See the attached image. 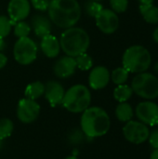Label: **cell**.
I'll use <instances>...</instances> for the list:
<instances>
[{"mask_svg": "<svg viewBox=\"0 0 158 159\" xmlns=\"http://www.w3.org/2000/svg\"><path fill=\"white\" fill-rule=\"evenodd\" d=\"M32 28L36 36L42 38L51 32V20L43 14H35L32 17Z\"/></svg>", "mask_w": 158, "mask_h": 159, "instance_id": "obj_16", "label": "cell"}, {"mask_svg": "<svg viewBox=\"0 0 158 159\" xmlns=\"http://www.w3.org/2000/svg\"><path fill=\"white\" fill-rule=\"evenodd\" d=\"M149 143L154 149H158V129L150 132L148 137Z\"/></svg>", "mask_w": 158, "mask_h": 159, "instance_id": "obj_30", "label": "cell"}, {"mask_svg": "<svg viewBox=\"0 0 158 159\" xmlns=\"http://www.w3.org/2000/svg\"><path fill=\"white\" fill-rule=\"evenodd\" d=\"M112 10L115 13L125 12L129 6V0H110Z\"/></svg>", "mask_w": 158, "mask_h": 159, "instance_id": "obj_28", "label": "cell"}, {"mask_svg": "<svg viewBox=\"0 0 158 159\" xmlns=\"http://www.w3.org/2000/svg\"><path fill=\"white\" fill-rule=\"evenodd\" d=\"M111 79V74L109 70L104 66L94 67L88 76V84L92 89L99 90L104 89Z\"/></svg>", "mask_w": 158, "mask_h": 159, "instance_id": "obj_14", "label": "cell"}, {"mask_svg": "<svg viewBox=\"0 0 158 159\" xmlns=\"http://www.w3.org/2000/svg\"><path fill=\"white\" fill-rule=\"evenodd\" d=\"M140 12L143 20L151 24L158 23V7L153 4H140Z\"/></svg>", "mask_w": 158, "mask_h": 159, "instance_id": "obj_18", "label": "cell"}, {"mask_svg": "<svg viewBox=\"0 0 158 159\" xmlns=\"http://www.w3.org/2000/svg\"><path fill=\"white\" fill-rule=\"evenodd\" d=\"M154 71L156 72V74H157L158 75V61H156V64L154 65Z\"/></svg>", "mask_w": 158, "mask_h": 159, "instance_id": "obj_36", "label": "cell"}, {"mask_svg": "<svg viewBox=\"0 0 158 159\" xmlns=\"http://www.w3.org/2000/svg\"><path fill=\"white\" fill-rule=\"evenodd\" d=\"M133 94V90L131 87L123 84V85H118L115 90H114V98L119 102H125L129 101Z\"/></svg>", "mask_w": 158, "mask_h": 159, "instance_id": "obj_21", "label": "cell"}, {"mask_svg": "<svg viewBox=\"0 0 158 159\" xmlns=\"http://www.w3.org/2000/svg\"><path fill=\"white\" fill-rule=\"evenodd\" d=\"M14 129L13 122L8 118H2L0 119V139L5 140L8 138Z\"/></svg>", "mask_w": 158, "mask_h": 159, "instance_id": "obj_24", "label": "cell"}, {"mask_svg": "<svg viewBox=\"0 0 158 159\" xmlns=\"http://www.w3.org/2000/svg\"><path fill=\"white\" fill-rule=\"evenodd\" d=\"M150 159H158V149H155L151 156H150Z\"/></svg>", "mask_w": 158, "mask_h": 159, "instance_id": "obj_32", "label": "cell"}, {"mask_svg": "<svg viewBox=\"0 0 158 159\" xmlns=\"http://www.w3.org/2000/svg\"><path fill=\"white\" fill-rule=\"evenodd\" d=\"M44 93H45V85L40 81H35L29 84L24 90L25 98L34 101L40 98L42 95H44Z\"/></svg>", "mask_w": 158, "mask_h": 159, "instance_id": "obj_19", "label": "cell"}, {"mask_svg": "<svg viewBox=\"0 0 158 159\" xmlns=\"http://www.w3.org/2000/svg\"><path fill=\"white\" fill-rule=\"evenodd\" d=\"M60 45L67 56L75 58L87 52L90 45V37L84 29L73 26L65 29L61 34Z\"/></svg>", "mask_w": 158, "mask_h": 159, "instance_id": "obj_3", "label": "cell"}, {"mask_svg": "<svg viewBox=\"0 0 158 159\" xmlns=\"http://www.w3.org/2000/svg\"><path fill=\"white\" fill-rule=\"evenodd\" d=\"M91 102V93L89 89L81 84L71 87L65 91L62 105L71 113H83Z\"/></svg>", "mask_w": 158, "mask_h": 159, "instance_id": "obj_5", "label": "cell"}, {"mask_svg": "<svg viewBox=\"0 0 158 159\" xmlns=\"http://www.w3.org/2000/svg\"><path fill=\"white\" fill-rule=\"evenodd\" d=\"M76 62V67L82 71H88L90 70V68L93 66V61L92 58L88 55L87 53H83L78 55L74 58Z\"/></svg>", "mask_w": 158, "mask_h": 159, "instance_id": "obj_23", "label": "cell"}, {"mask_svg": "<svg viewBox=\"0 0 158 159\" xmlns=\"http://www.w3.org/2000/svg\"><path fill=\"white\" fill-rule=\"evenodd\" d=\"M140 4H153L154 0H138Z\"/></svg>", "mask_w": 158, "mask_h": 159, "instance_id": "obj_35", "label": "cell"}, {"mask_svg": "<svg viewBox=\"0 0 158 159\" xmlns=\"http://www.w3.org/2000/svg\"><path fill=\"white\" fill-rule=\"evenodd\" d=\"M47 13L51 22L59 28L67 29L78 22L82 8L77 0H50Z\"/></svg>", "mask_w": 158, "mask_h": 159, "instance_id": "obj_1", "label": "cell"}, {"mask_svg": "<svg viewBox=\"0 0 158 159\" xmlns=\"http://www.w3.org/2000/svg\"><path fill=\"white\" fill-rule=\"evenodd\" d=\"M122 63L129 73H144L151 66L152 57L146 48L141 45H134L124 52Z\"/></svg>", "mask_w": 158, "mask_h": 159, "instance_id": "obj_4", "label": "cell"}, {"mask_svg": "<svg viewBox=\"0 0 158 159\" xmlns=\"http://www.w3.org/2000/svg\"><path fill=\"white\" fill-rule=\"evenodd\" d=\"M133 93L145 100H154L158 97V77L151 73H140L131 82Z\"/></svg>", "mask_w": 158, "mask_h": 159, "instance_id": "obj_6", "label": "cell"}, {"mask_svg": "<svg viewBox=\"0 0 158 159\" xmlns=\"http://www.w3.org/2000/svg\"><path fill=\"white\" fill-rule=\"evenodd\" d=\"M15 61L21 65H29L34 61L37 56V45L30 37H20L13 48Z\"/></svg>", "mask_w": 158, "mask_h": 159, "instance_id": "obj_7", "label": "cell"}, {"mask_svg": "<svg viewBox=\"0 0 158 159\" xmlns=\"http://www.w3.org/2000/svg\"><path fill=\"white\" fill-rule=\"evenodd\" d=\"M50 0H31L33 7L39 11H46L48 8Z\"/></svg>", "mask_w": 158, "mask_h": 159, "instance_id": "obj_29", "label": "cell"}, {"mask_svg": "<svg viewBox=\"0 0 158 159\" xmlns=\"http://www.w3.org/2000/svg\"><path fill=\"white\" fill-rule=\"evenodd\" d=\"M123 134L127 141L133 144H141L148 140L150 130L141 121L129 120L123 128Z\"/></svg>", "mask_w": 158, "mask_h": 159, "instance_id": "obj_8", "label": "cell"}, {"mask_svg": "<svg viewBox=\"0 0 158 159\" xmlns=\"http://www.w3.org/2000/svg\"><path fill=\"white\" fill-rule=\"evenodd\" d=\"M83 132L89 138H97L105 135L111 127V120L101 107H88L83 112L80 120Z\"/></svg>", "mask_w": 158, "mask_h": 159, "instance_id": "obj_2", "label": "cell"}, {"mask_svg": "<svg viewBox=\"0 0 158 159\" xmlns=\"http://www.w3.org/2000/svg\"><path fill=\"white\" fill-rule=\"evenodd\" d=\"M6 48V42L4 40V38H1L0 37V52H2Z\"/></svg>", "mask_w": 158, "mask_h": 159, "instance_id": "obj_33", "label": "cell"}, {"mask_svg": "<svg viewBox=\"0 0 158 159\" xmlns=\"http://www.w3.org/2000/svg\"><path fill=\"white\" fill-rule=\"evenodd\" d=\"M31 33V25L24 20L16 22L14 25V34L18 37H26Z\"/></svg>", "mask_w": 158, "mask_h": 159, "instance_id": "obj_25", "label": "cell"}, {"mask_svg": "<svg viewBox=\"0 0 158 159\" xmlns=\"http://www.w3.org/2000/svg\"><path fill=\"white\" fill-rule=\"evenodd\" d=\"M92 1H96V2H100V1H102V0H92Z\"/></svg>", "mask_w": 158, "mask_h": 159, "instance_id": "obj_39", "label": "cell"}, {"mask_svg": "<svg viewBox=\"0 0 158 159\" xmlns=\"http://www.w3.org/2000/svg\"><path fill=\"white\" fill-rule=\"evenodd\" d=\"M40 48L44 55H46L47 58H56L61 51L60 40L52 34H47L42 37Z\"/></svg>", "mask_w": 158, "mask_h": 159, "instance_id": "obj_17", "label": "cell"}, {"mask_svg": "<svg viewBox=\"0 0 158 159\" xmlns=\"http://www.w3.org/2000/svg\"><path fill=\"white\" fill-rule=\"evenodd\" d=\"M45 96L51 106H57L62 103L65 90L58 81H48L45 85Z\"/></svg>", "mask_w": 158, "mask_h": 159, "instance_id": "obj_15", "label": "cell"}, {"mask_svg": "<svg viewBox=\"0 0 158 159\" xmlns=\"http://www.w3.org/2000/svg\"><path fill=\"white\" fill-rule=\"evenodd\" d=\"M13 24L7 16L0 15V37L4 38L11 32Z\"/></svg>", "mask_w": 158, "mask_h": 159, "instance_id": "obj_27", "label": "cell"}, {"mask_svg": "<svg viewBox=\"0 0 158 159\" xmlns=\"http://www.w3.org/2000/svg\"><path fill=\"white\" fill-rule=\"evenodd\" d=\"M135 114L139 121L146 126H157L158 105L156 102L151 101L140 102L135 109Z\"/></svg>", "mask_w": 158, "mask_h": 159, "instance_id": "obj_10", "label": "cell"}, {"mask_svg": "<svg viewBox=\"0 0 158 159\" xmlns=\"http://www.w3.org/2000/svg\"><path fill=\"white\" fill-rule=\"evenodd\" d=\"M31 11V3L29 0H10L7 6L9 19L13 24L26 19Z\"/></svg>", "mask_w": 158, "mask_h": 159, "instance_id": "obj_12", "label": "cell"}, {"mask_svg": "<svg viewBox=\"0 0 158 159\" xmlns=\"http://www.w3.org/2000/svg\"><path fill=\"white\" fill-rule=\"evenodd\" d=\"M157 126H158V124H157Z\"/></svg>", "mask_w": 158, "mask_h": 159, "instance_id": "obj_40", "label": "cell"}, {"mask_svg": "<svg viewBox=\"0 0 158 159\" xmlns=\"http://www.w3.org/2000/svg\"><path fill=\"white\" fill-rule=\"evenodd\" d=\"M96 25L106 34H114L119 26V18L117 14L109 8H102L95 17Z\"/></svg>", "mask_w": 158, "mask_h": 159, "instance_id": "obj_11", "label": "cell"}, {"mask_svg": "<svg viewBox=\"0 0 158 159\" xmlns=\"http://www.w3.org/2000/svg\"><path fill=\"white\" fill-rule=\"evenodd\" d=\"M134 115L132 106L128 103L127 102H119L115 109V116L117 119L121 122H128L132 119Z\"/></svg>", "mask_w": 158, "mask_h": 159, "instance_id": "obj_20", "label": "cell"}, {"mask_svg": "<svg viewBox=\"0 0 158 159\" xmlns=\"http://www.w3.org/2000/svg\"><path fill=\"white\" fill-rule=\"evenodd\" d=\"M7 62V56H6L4 53L0 52V70L3 69V68L6 66Z\"/></svg>", "mask_w": 158, "mask_h": 159, "instance_id": "obj_31", "label": "cell"}, {"mask_svg": "<svg viewBox=\"0 0 158 159\" xmlns=\"http://www.w3.org/2000/svg\"><path fill=\"white\" fill-rule=\"evenodd\" d=\"M76 68L75 59L66 55L56 61L53 65V73L59 78H68L74 74Z\"/></svg>", "mask_w": 158, "mask_h": 159, "instance_id": "obj_13", "label": "cell"}, {"mask_svg": "<svg viewBox=\"0 0 158 159\" xmlns=\"http://www.w3.org/2000/svg\"><path fill=\"white\" fill-rule=\"evenodd\" d=\"M2 146H3V140L0 139V149L2 148Z\"/></svg>", "mask_w": 158, "mask_h": 159, "instance_id": "obj_38", "label": "cell"}, {"mask_svg": "<svg viewBox=\"0 0 158 159\" xmlns=\"http://www.w3.org/2000/svg\"><path fill=\"white\" fill-rule=\"evenodd\" d=\"M129 72L124 67H118L115 69L111 74V79L115 85H123L129 78Z\"/></svg>", "mask_w": 158, "mask_h": 159, "instance_id": "obj_22", "label": "cell"}, {"mask_svg": "<svg viewBox=\"0 0 158 159\" xmlns=\"http://www.w3.org/2000/svg\"><path fill=\"white\" fill-rule=\"evenodd\" d=\"M65 159H78L76 157H74V156H71V157H67Z\"/></svg>", "mask_w": 158, "mask_h": 159, "instance_id": "obj_37", "label": "cell"}, {"mask_svg": "<svg viewBox=\"0 0 158 159\" xmlns=\"http://www.w3.org/2000/svg\"><path fill=\"white\" fill-rule=\"evenodd\" d=\"M84 8H85V11H86L87 15L95 18L101 12V10L103 8V7L99 2L92 1V0H88V1H87L85 3Z\"/></svg>", "mask_w": 158, "mask_h": 159, "instance_id": "obj_26", "label": "cell"}, {"mask_svg": "<svg viewBox=\"0 0 158 159\" xmlns=\"http://www.w3.org/2000/svg\"><path fill=\"white\" fill-rule=\"evenodd\" d=\"M40 114V105L34 100L27 98L21 99L17 106L18 119L24 123L30 124L35 121Z\"/></svg>", "mask_w": 158, "mask_h": 159, "instance_id": "obj_9", "label": "cell"}, {"mask_svg": "<svg viewBox=\"0 0 158 159\" xmlns=\"http://www.w3.org/2000/svg\"><path fill=\"white\" fill-rule=\"evenodd\" d=\"M153 39L155 40V42H156L158 44V27L156 28V30L153 33Z\"/></svg>", "mask_w": 158, "mask_h": 159, "instance_id": "obj_34", "label": "cell"}]
</instances>
